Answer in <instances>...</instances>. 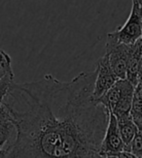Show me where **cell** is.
<instances>
[{
  "label": "cell",
  "instance_id": "1",
  "mask_svg": "<svg viewBox=\"0 0 142 158\" xmlns=\"http://www.w3.org/2000/svg\"><path fill=\"white\" fill-rule=\"evenodd\" d=\"M96 70L70 81L47 74L13 82L2 105L15 123L7 158H105L101 143L109 112L93 98Z\"/></svg>",
  "mask_w": 142,
  "mask_h": 158
},
{
  "label": "cell",
  "instance_id": "6",
  "mask_svg": "<svg viewBox=\"0 0 142 158\" xmlns=\"http://www.w3.org/2000/svg\"><path fill=\"white\" fill-rule=\"evenodd\" d=\"M141 45H142L141 38L137 40L134 44L128 45L126 80H127L134 86L139 81H141V67H142Z\"/></svg>",
  "mask_w": 142,
  "mask_h": 158
},
{
  "label": "cell",
  "instance_id": "9",
  "mask_svg": "<svg viewBox=\"0 0 142 158\" xmlns=\"http://www.w3.org/2000/svg\"><path fill=\"white\" fill-rule=\"evenodd\" d=\"M116 119H117L119 133L122 138V141L124 143V146H125L124 148H125L128 143L132 141L134 136L139 131V129L131 120L130 114L116 118Z\"/></svg>",
  "mask_w": 142,
  "mask_h": 158
},
{
  "label": "cell",
  "instance_id": "16",
  "mask_svg": "<svg viewBox=\"0 0 142 158\" xmlns=\"http://www.w3.org/2000/svg\"><path fill=\"white\" fill-rule=\"evenodd\" d=\"M105 158H116V157L112 156V155H107V156H105Z\"/></svg>",
  "mask_w": 142,
  "mask_h": 158
},
{
  "label": "cell",
  "instance_id": "14",
  "mask_svg": "<svg viewBox=\"0 0 142 158\" xmlns=\"http://www.w3.org/2000/svg\"><path fill=\"white\" fill-rule=\"evenodd\" d=\"M112 156H115L116 158H137L131 152H125V150H123V152H117L115 154H112Z\"/></svg>",
  "mask_w": 142,
  "mask_h": 158
},
{
  "label": "cell",
  "instance_id": "5",
  "mask_svg": "<svg viewBox=\"0 0 142 158\" xmlns=\"http://www.w3.org/2000/svg\"><path fill=\"white\" fill-rule=\"evenodd\" d=\"M124 143L119 133L117 119L113 114L109 113L108 122L102 143H101V152L104 156L112 155L124 150Z\"/></svg>",
  "mask_w": 142,
  "mask_h": 158
},
{
  "label": "cell",
  "instance_id": "8",
  "mask_svg": "<svg viewBox=\"0 0 142 158\" xmlns=\"http://www.w3.org/2000/svg\"><path fill=\"white\" fill-rule=\"evenodd\" d=\"M134 87V85H132L130 81L125 79L121 97L117 102L115 108L113 109V111L111 112V114H114L115 118H120V116L130 114Z\"/></svg>",
  "mask_w": 142,
  "mask_h": 158
},
{
  "label": "cell",
  "instance_id": "4",
  "mask_svg": "<svg viewBox=\"0 0 142 158\" xmlns=\"http://www.w3.org/2000/svg\"><path fill=\"white\" fill-rule=\"evenodd\" d=\"M117 81L118 78L113 73L108 62V58L104 54L97 61L93 98L96 101L99 99Z\"/></svg>",
  "mask_w": 142,
  "mask_h": 158
},
{
  "label": "cell",
  "instance_id": "12",
  "mask_svg": "<svg viewBox=\"0 0 142 158\" xmlns=\"http://www.w3.org/2000/svg\"><path fill=\"white\" fill-rule=\"evenodd\" d=\"M9 73H13L11 56L5 51L0 50V80Z\"/></svg>",
  "mask_w": 142,
  "mask_h": 158
},
{
  "label": "cell",
  "instance_id": "10",
  "mask_svg": "<svg viewBox=\"0 0 142 158\" xmlns=\"http://www.w3.org/2000/svg\"><path fill=\"white\" fill-rule=\"evenodd\" d=\"M130 116L134 124L137 126V128L141 130L142 129V82L141 81H139L134 87Z\"/></svg>",
  "mask_w": 142,
  "mask_h": 158
},
{
  "label": "cell",
  "instance_id": "11",
  "mask_svg": "<svg viewBox=\"0 0 142 158\" xmlns=\"http://www.w3.org/2000/svg\"><path fill=\"white\" fill-rule=\"evenodd\" d=\"M125 152H131L137 158H142V131L139 130L132 141L124 148Z\"/></svg>",
  "mask_w": 142,
  "mask_h": 158
},
{
  "label": "cell",
  "instance_id": "7",
  "mask_svg": "<svg viewBox=\"0 0 142 158\" xmlns=\"http://www.w3.org/2000/svg\"><path fill=\"white\" fill-rule=\"evenodd\" d=\"M17 130L9 112L1 105L0 107V150L7 148L16 138Z\"/></svg>",
  "mask_w": 142,
  "mask_h": 158
},
{
  "label": "cell",
  "instance_id": "15",
  "mask_svg": "<svg viewBox=\"0 0 142 158\" xmlns=\"http://www.w3.org/2000/svg\"><path fill=\"white\" fill-rule=\"evenodd\" d=\"M0 158H7V149L0 150Z\"/></svg>",
  "mask_w": 142,
  "mask_h": 158
},
{
  "label": "cell",
  "instance_id": "2",
  "mask_svg": "<svg viewBox=\"0 0 142 158\" xmlns=\"http://www.w3.org/2000/svg\"><path fill=\"white\" fill-rule=\"evenodd\" d=\"M118 43L131 45L142 36V1L131 0V10L124 25L107 34Z\"/></svg>",
  "mask_w": 142,
  "mask_h": 158
},
{
  "label": "cell",
  "instance_id": "13",
  "mask_svg": "<svg viewBox=\"0 0 142 158\" xmlns=\"http://www.w3.org/2000/svg\"><path fill=\"white\" fill-rule=\"evenodd\" d=\"M13 82H14V72L7 74L4 78L0 80V107Z\"/></svg>",
  "mask_w": 142,
  "mask_h": 158
},
{
  "label": "cell",
  "instance_id": "3",
  "mask_svg": "<svg viewBox=\"0 0 142 158\" xmlns=\"http://www.w3.org/2000/svg\"><path fill=\"white\" fill-rule=\"evenodd\" d=\"M105 56L115 76L118 80H125L127 75V59L128 45L118 43L112 37L107 35Z\"/></svg>",
  "mask_w": 142,
  "mask_h": 158
}]
</instances>
